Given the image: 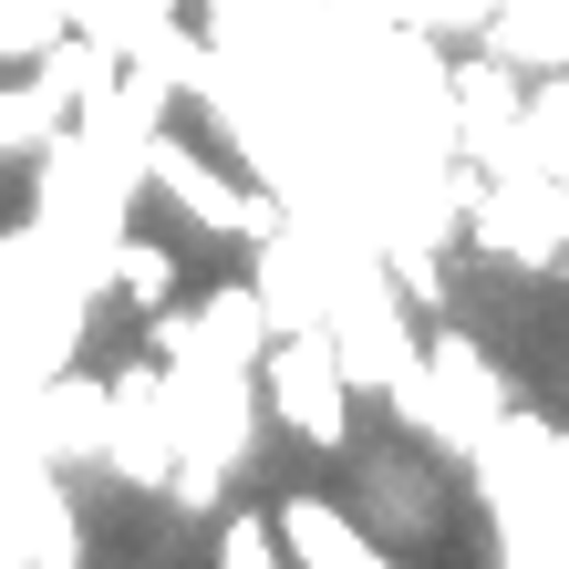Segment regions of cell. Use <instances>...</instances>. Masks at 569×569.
Masks as SVG:
<instances>
[{
  "label": "cell",
  "instance_id": "277c9868",
  "mask_svg": "<svg viewBox=\"0 0 569 569\" xmlns=\"http://www.w3.org/2000/svg\"><path fill=\"white\" fill-rule=\"evenodd\" d=\"M114 425H104V477L114 487H136V497H156L166 487V466L187 456V435H177V405H166V362L146 352V362H114Z\"/></svg>",
  "mask_w": 569,
  "mask_h": 569
},
{
  "label": "cell",
  "instance_id": "9a60e30c",
  "mask_svg": "<svg viewBox=\"0 0 569 569\" xmlns=\"http://www.w3.org/2000/svg\"><path fill=\"white\" fill-rule=\"evenodd\" d=\"M497 569H528V559H518V549H508V559H497Z\"/></svg>",
  "mask_w": 569,
  "mask_h": 569
},
{
  "label": "cell",
  "instance_id": "ba28073f",
  "mask_svg": "<svg viewBox=\"0 0 569 569\" xmlns=\"http://www.w3.org/2000/svg\"><path fill=\"white\" fill-rule=\"evenodd\" d=\"M280 539H290V569H393L373 539H362V518H342L331 497H290Z\"/></svg>",
  "mask_w": 569,
  "mask_h": 569
},
{
  "label": "cell",
  "instance_id": "7c38bea8",
  "mask_svg": "<svg viewBox=\"0 0 569 569\" xmlns=\"http://www.w3.org/2000/svg\"><path fill=\"white\" fill-rule=\"evenodd\" d=\"M62 124H73V114L52 104V83H42V73L0 83V156H42V146L62 136Z\"/></svg>",
  "mask_w": 569,
  "mask_h": 569
},
{
  "label": "cell",
  "instance_id": "6da1fadb",
  "mask_svg": "<svg viewBox=\"0 0 569 569\" xmlns=\"http://www.w3.org/2000/svg\"><path fill=\"white\" fill-rule=\"evenodd\" d=\"M259 405L321 456L352 446V373H342V352H331V331H270V352H259Z\"/></svg>",
  "mask_w": 569,
  "mask_h": 569
},
{
  "label": "cell",
  "instance_id": "4fadbf2b",
  "mask_svg": "<svg viewBox=\"0 0 569 569\" xmlns=\"http://www.w3.org/2000/svg\"><path fill=\"white\" fill-rule=\"evenodd\" d=\"M218 569H290L280 518H259V508H228V518H218Z\"/></svg>",
  "mask_w": 569,
  "mask_h": 569
},
{
  "label": "cell",
  "instance_id": "9c48e42d",
  "mask_svg": "<svg viewBox=\"0 0 569 569\" xmlns=\"http://www.w3.org/2000/svg\"><path fill=\"white\" fill-rule=\"evenodd\" d=\"M487 52L518 73H569V0H487Z\"/></svg>",
  "mask_w": 569,
  "mask_h": 569
},
{
  "label": "cell",
  "instance_id": "5bb4252c",
  "mask_svg": "<svg viewBox=\"0 0 569 569\" xmlns=\"http://www.w3.org/2000/svg\"><path fill=\"white\" fill-rule=\"evenodd\" d=\"M156 497H166V508H187V518H218V497H228V466H218V456H177Z\"/></svg>",
  "mask_w": 569,
  "mask_h": 569
},
{
  "label": "cell",
  "instance_id": "3957f363",
  "mask_svg": "<svg viewBox=\"0 0 569 569\" xmlns=\"http://www.w3.org/2000/svg\"><path fill=\"white\" fill-rule=\"evenodd\" d=\"M136 177L156 187V197H177V208L197 218V228H208V239H270V228L290 218L280 208V197H259V187H239V177H228V166H208V156H197L187 136H166V124H156V136L136 146Z\"/></svg>",
  "mask_w": 569,
  "mask_h": 569
},
{
  "label": "cell",
  "instance_id": "8fae6325",
  "mask_svg": "<svg viewBox=\"0 0 569 569\" xmlns=\"http://www.w3.org/2000/svg\"><path fill=\"white\" fill-rule=\"evenodd\" d=\"M177 249H166V239H136V228H124V239H114V259H104V290L124 300V311H156V300H177Z\"/></svg>",
  "mask_w": 569,
  "mask_h": 569
},
{
  "label": "cell",
  "instance_id": "8992f818",
  "mask_svg": "<svg viewBox=\"0 0 569 569\" xmlns=\"http://www.w3.org/2000/svg\"><path fill=\"white\" fill-rule=\"evenodd\" d=\"M104 425H114V383H93V373H42L21 393V415H11V435L52 477L62 466H104Z\"/></svg>",
  "mask_w": 569,
  "mask_h": 569
},
{
  "label": "cell",
  "instance_id": "52a82bcc",
  "mask_svg": "<svg viewBox=\"0 0 569 569\" xmlns=\"http://www.w3.org/2000/svg\"><path fill=\"white\" fill-rule=\"evenodd\" d=\"M518 104H528V73L508 52H466L456 73H446V146L466 156V166H497L508 156V136H518Z\"/></svg>",
  "mask_w": 569,
  "mask_h": 569
},
{
  "label": "cell",
  "instance_id": "7a4b0ae2",
  "mask_svg": "<svg viewBox=\"0 0 569 569\" xmlns=\"http://www.w3.org/2000/svg\"><path fill=\"white\" fill-rule=\"evenodd\" d=\"M466 239L508 270H559L569 259V177H466Z\"/></svg>",
  "mask_w": 569,
  "mask_h": 569
},
{
  "label": "cell",
  "instance_id": "30bf717a",
  "mask_svg": "<svg viewBox=\"0 0 569 569\" xmlns=\"http://www.w3.org/2000/svg\"><path fill=\"white\" fill-rule=\"evenodd\" d=\"M197 321H208V362H228V373H259V352H270V311H259L249 280H228L197 300Z\"/></svg>",
  "mask_w": 569,
  "mask_h": 569
},
{
  "label": "cell",
  "instance_id": "5b68a950",
  "mask_svg": "<svg viewBox=\"0 0 569 569\" xmlns=\"http://www.w3.org/2000/svg\"><path fill=\"white\" fill-rule=\"evenodd\" d=\"M425 383H435V456H477L497 425H508V373L466 342V331H435L425 342Z\"/></svg>",
  "mask_w": 569,
  "mask_h": 569
}]
</instances>
